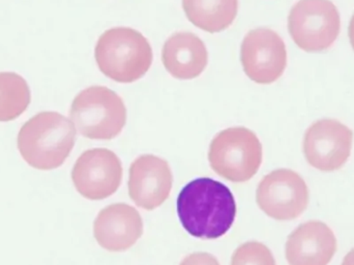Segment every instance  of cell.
<instances>
[{"instance_id":"8fae6325","label":"cell","mask_w":354,"mask_h":265,"mask_svg":"<svg viewBox=\"0 0 354 265\" xmlns=\"http://www.w3.org/2000/svg\"><path fill=\"white\" fill-rule=\"evenodd\" d=\"M174 175L167 161L153 154L137 158L130 167L129 195L143 210H153L169 197Z\"/></svg>"},{"instance_id":"9c48e42d","label":"cell","mask_w":354,"mask_h":265,"mask_svg":"<svg viewBox=\"0 0 354 265\" xmlns=\"http://www.w3.org/2000/svg\"><path fill=\"white\" fill-rule=\"evenodd\" d=\"M241 58L243 71L252 81L270 84L278 80L286 68V46L272 29H254L243 39Z\"/></svg>"},{"instance_id":"277c9868","label":"cell","mask_w":354,"mask_h":265,"mask_svg":"<svg viewBox=\"0 0 354 265\" xmlns=\"http://www.w3.org/2000/svg\"><path fill=\"white\" fill-rule=\"evenodd\" d=\"M71 120L78 132L88 139L111 140L126 126V106L108 87L91 86L75 98Z\"/></svg>"},{"instance_id":"4fadbf2b","label":"cell","mask_w":354,"mask_h":265,"mask_svg":"<svg viewBox=\"0 0 354 265\" xmlns=\"http://www.w3.org/2000/svg\"><path fill=\"white\" fill-rule=\"evenodd\" d=\"M337 252L332 229L320 221H309L297 227L286 243L289 265H328Z\"/></svg>"},{"instance_id":"7c38bea8","label":"cell","mask_w":354,"mask_h":265,"mask_svg":"<svg viewBox=\"0 0 354 265\" xmlns=\"http://www.w3.org/2000/svg\"><path fill=\"white\" fill-rule=\"evenodd\" d=\"M97 244L110 252H124L132 248L143 235V221L138 210L126 203L104 208L93 224Z\"/></svg>"},{"instance_id":"8992f818","label":"cell","mask_w":354,"mask_h":265,"mask_svg":"<svg viewBox=\"0 0 354 265\" xmlns=\"http://www.w3.org/2000/svg\"><path fill=\"white\" fill-rule=\"evenodd\" d=\"M340 27V14L330 0H301L288 17L291 37L307 52L328 49L338 37Z\"/></svg>"},{"instance_id":"5bb4252c","label":"cell","mask_w":354,"mask_h":265,"mask_svg":"<svg viewBox=\"0 0 354 265\" xmlns=\"http://www.w3.org/2000/svg\"><path fill=\"white\" fill-rule=\"evenodd\" d=\"M166 70L181 80L197 78L205 70L208 53L203 42L192 33H177L166 41L162 52Z\"/></svg>"},{"instance_id":"ffe728a7","label":"cell","mask_w":354,"mask_h":265,"mask_svg":"<svg viewBox=\"0 0 354 265\" xmlns=\"http://www.w3.org/2000/svg\"><path fill=\"white\" fill-rule=\"evenodd\" d=\"M349 37H351V45L354 49V15L351 19V25H349Z\"/></svg>"},{"instance_id":"ba28073f","label":"cell","mask_w":354,"mask_h":265,"mask_svg":"<svg viewBox=\"0 0 354 265\" xmlns=\"http://www.w3.org/2000/svg\"><path fill=\"white\" fill-rule=\"evenodd\" d=\"M122 162L111 150L93 148L83 152L75 163L72 179L77 191L89 200L113 195L122 181Z\"/></svg>"},{"instance_id":"e0dca14e","label":"cell","mask_w":354,"mask_h":265,"mask_svg":"<svg viewBox=\"0 0 354 265\" xmlns=\"http://www.w3.org/2000/svg\"><path fill=\"white\" fill-rule=\"evenodd\" d=\"M231 265H277L274 255L263 244L248 241L234 252Z\"/></svg>"},{"instance_id":"ac0fdd59","label":"cell","mask_w":354,"mask_h":265,"mask_svg":"<svg viewBox=\"0 0 354 265\" xmlns=\"http://www.w3.org/2000/svg\"><path fill=\"white\" fill-rule=\"evenodd\" d=\"M179 265H221L214 256L208 253H194L187 256Z\"/></svg>"},{"instance_id":"6da1fadb","label":"cell","mask_w":354,"mask_h":265,"mask_svg":"<svg viewBox=\"0 0 354 265\" xmlns=\"http://www.w3.org/2000/svg\"><path fill=\"white\" fill-rule=\"evenodd\" d=\"M176 210L181 225L192 237L216 239L232 227L236 203L224 183L201 177L183 188L177 197Z\"/></svg>"},{"instance_id":"30bf717a","label":"cell","mask_w":354,"mask_h":265,"mask_svg":"<svg viewBox=\"0 0 354 265\" xmlns=\"http://www.w3.org/2000/svg\"><path fill=\"white\" fill-rule=\"evenodd\" d=\"M353 133L336 120H322L305 134L304 152L308 163L324 172L339 170L348 161Z\"/></svg>"},{"instance_id":"3957f363","label":"cell","mask_w":354,"mask_h":265,"mask_svg":"<svg viewBox=\"0 0 354 265\" xmlns=\"http://www.w3.org/2000/svg\"><path fill=\"white\" fill-rule=\"evenodd\" d=\"M100 71L120 83L142 78L153 64V49L147 37L129 27L108 29L100 37L95 50Z\"/></svg>"},{"instance_id":"52a82bcc","label":"cell","mask_w":354,"mask_h":265,"mask_svg":"<svg viewBox=\"0 0 354 265\" xmlns=\"http://www.w3.org/2000/svg\"><path fill=\"white\" fill-rule=\"evenodd\" d=\"M260 210L278 221L299 218L309 203V189L301 175L278 169L263 177L256 192Z\"/></svg>"},{"instance_id":"9a60e30c","label":"cell","mask_w":354,"mask_h":265,"mask_svg":"<svg viewBox=\"0 0 354 265\" xmlns=\"http://www.w3.org/2000/svg\"><path fill=\"white\" fill-rule=\"evenodd\" d=\"M187 19L210 33L228 28L236 18L239 0H183Z\"/></svg>"},{"instance_id":"7a4b0ae2","label":"cell","mask_w":354,"mask_h":265,"mask_svg":"<svg viewBox=\"0 0 354 265\" xmlns=\"http://www.w3.org/2000/svg\"><path fill=\"white\" fill-rule=\"evenodd\" d=\"M76 141V129L66 116L45 111L25 122L18 135V149L29 166L52 170L64 164Z\"/></svg>"},{"instance_id":"5b68a950","label":"cell","mask_w":354,"mask_h":265,"mask_svg":"<svg viewBox=\"0 0 354 265\" xmlns=\"http://www.w3.org/2000/svg\"><path fill=\"white\" fill-rule=\"evenodd\" d=\"M208 160L212 170L223 179L232 183H245L261 166V142L249 129H227L212 139Z\"/></svg>"},{"instance_id":"d6986e66","label":"cell","mask_w":354,"mask_h":265,"mask_svg":"<svg viewBox=\"0 0 354 265\" xmlns=\"http://www.w3.org/2000/svg\"><path fill=\"white\" fill-rule=\"evenodd\" d=\"M342 265H354V249L345 256Z\"/></svg>"},{"instance_id":"2e32d148","label":"cell","mask_w":354,"mask_h":265,"mask_svg":"<svg viewBox=\"0 0 354 265\" xmlns=\"http://www.w3.org/2000/svg\"><path fill=\"white\" fill-rule=\"evenodd\" d=\"M30 101V89L24 78L16 73H0V122L18 118Z\"/></svg>"}]
</instances>
